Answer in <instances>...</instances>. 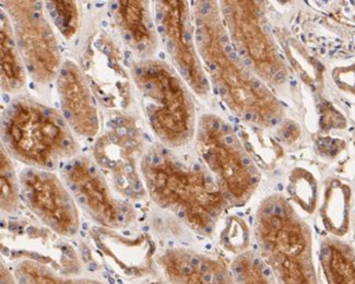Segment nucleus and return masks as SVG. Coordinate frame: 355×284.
I'll list each match as a JSON object with an SVG mask.
<instances>
[{
  "mask_svg": "<svg viewBox=\"0 0 355 284\" xmlns=\"http://www.w3.org/2000/svg\"><path fill=\"white\" fill-rule=\"evenodd\" d=\"M193 18L196 44L209 82L230 111L263 128L278 124L284 115V106L235 52L218 3L197 1Z\"/></svg>",
  "mask_w": 355,
  "mask_h": 284,
  "instance_id": "1",
  "label": "nucleus"
},
{
  "mask_svg": "<svg viewBox=\"0 0 355 284\" xmlns=\"http://www.w3.org/2000/svg\"><path fill=\"white\" fill-rule=\"evenodd\" d=\"M174 150L160 145L144 153L140 161L144 189L155 204L191 230L211 236L229 202L200 158Z\"/></svg>",
  "mask_w": 355,
  "mask_h": 284,
  "instance_id": "2",
  "label": "nucleus"
},
{
  "mask_svg": "<svg viewBox=\"0 0 355 284\" xmlns=\"http://www.w3.org/2000/svg\"><path fill=\"white\" fill-rule=\"evenodd\" d=\"M254 236L275 284H320L309 227L286 197L263 199L256 212Z\"/></svg>",
  "mask_w": 355,
  "mask_h": 284,
  "instance_id": "3",
  "label": "nucleus"
},
{
  "mask_svg": "<svg viewBox=\"0 0 355 284\" xmlns=\"http://www.w3.org/2000/svg\"><path fill=\"white\" fill-rule=\"evenodd\" d=\"M148 124L161 145L180 149L196 136L195 105L189 87L166 62L138 60L130 66Z\"/></svg>",
  "mask_w": 355,
  "mask_h": 284,
  "instance_id": "4",
  "label": "nucleus"
},
{
  "mask_svg": "<svg viewBox=\"0 0 355 284\" xmlns=\"http://www.w3.org/2000/svg\"><path fill=\"white\" fill-rule=\"evenodd\" d=\"M1 130L9 152L28 168L53 170L78 151L75 134L62 113L31 96H18L9 104Z\"/></svg>",
  "mask_w": 355,
  "mask_h": 284,
  "instance_id": "5",
  "label": "nucleus"
},
{
  "mask_svg": "<svg viewBox=\"0 0 355 284\" xmlns=\"http://www.w3.org/2000/svg\"><path fill=\"white\" fill-rule=\"evenodd\" d=\"M196 147L227 202L246 204L259 185V172L233 127L214 114H205L196 128Z\"/></svg>",
  "mask_w": 355,
  "mask_h": 284,
  "instance_id": "6",
  "label": "nucleus"
},
{
  "mask_svg": "<svg viewBox=\"0 0 355 284\" xmlns=\"http://www.w3.org/2000/svg\"><path fill=\"white\" fill-rule=\"evenodd\" d=\"M220 3L227 37L245 65L263 82L284 85L288 67L268 28L263 3L225 0Z\"/></svg>",
  "mask_w": 355,
  "mask_h": 284,
  "instance_id": "7",
  "label": "nucleus"
},
{
  "mask_svg": "<svg viewBox=\"0 0 355 284\" xmlns=\"http://www.w3.org/2000/svg\"><path fill=\"white\" fill-rule=\"evenodd\" d=\"M26 73L39 85L56 80L62 66L56 35L39 1H3Z\"/></svg>",
  "mask_w": 355,
  "mask_h": 284,
  "instance_id": "8",
  "label": "nucleus"
},
{
  "mask_svg": "<svg viewBox=\"0 0 355 284\" xmlns=\"http://www.w3.org/2000/svg\"><path fill=\"white\" fill-rule=\"evenodd\" d=\"M155 26L174 69L193 94L206 98L210 82L196 44L193 18L187 1L161 0L155 5Z\"/></svg>",
  "mask_w": 355,
  "mask_h": 284,
  "instance_id": "9",
  "label": "nucleus"
},
{
  "mask_svg": "<svg viewBox=\"0 0 355 284\" xmlns=\"http://www.w3.org/2000/svg\"><path fill=\"white\" fill-rule=\"evenodd\" d=\"M60 175L77 206L98 224L121 229L134 221V209L113 194L103 172L91 159H70L62 166Z\"/></svg>",
  "mask_w": 355,
  "mask_h": 284,
  "instance_id": "10",
  "label": "nucleus"
},
{
  "mask_svg": "<svg viewBox=\"0 0 355 284\" xmlns=\"http://www.w3.org/2000/svg\"><path fill=\"white\" fill-rule=\"evenodd\" d=\"M18 179L20 196L43 224L64 238L77 234L80 227L77 202L57 174L28 166Z\"/></svg>",
  "mask_w": 355,
  "mask_h": 284,
  "instance_id": "11",
  "label": "nucleus"
},
{
  "mask_svg": "<svg viewBox=\"0 0 355 284\" xmlns=\"http://www.w3.org/2000/svg\"><path fill=\"white\" fill-rule=\"evenodd\" d=\"M56 88L62 117L72 132L81 138L96 137L101 121L96 100L83 70L76 62H62Z\"/></svg>",
  "mask_w": 355,
  "mask_h": 284,
  "instance_id": "12",
  "label": "nucleus"
},
{
  "mask_svg": "<svg viewBox=\"0 0 355 284\" xmlns=\"http://www.w3.org/2000/svg\"><path fill=\"white\" fill-rule=\"evenodd\" d=\"M123 127H116L96 142L94 159L101 170L111 174L116 188L127 198H139L144 195V181L137 172L136 155L140 145L132 140V134Z\"/></svg>",
  "mask_w": 355,
  "mask_h": 284,
  "instance_id": "13",
  "label": "nucleus"
},
{
  "mask_svg": "<svg viewBox=\"0 0 355 284\" xmlns=\"http://www.w3.org/2000/svg\"><path fill=\"white\" fill-rule=\"evenodd\" d=\"M157 263L168 284H235L232 269L223 261L191 249H166Z\"/></svg>",
  "mask_w": 355,
  "mask_h": 284,
  "instance_id": "14",
  "label": "nucleus"
},
{
  "mask_svg": "<svg viewBox=\"0 0 355 284\" xmlns=\"http://www.w3.org/2000/svg\"><path fill=\"white\" fill-rule=\"evenodd\" d=\"M112 16L119 28L121 39L140 60H148L157 46V26L149 3L125 0L112 5Z\"/></svg>",
  "mask_w": 355,
  "mask_h": 284,
  "instance_id": "15",
  "label": "nucleus"
},
{
  "mask_svg": "<svg viewBox=\"0 0 355 284\" xmlns=\"http://www.w3.org/2000/svg\"><path fill=\"white\" fill-rule=\"evenodd\" d=\"M1 87L7 94L18 92L26 82V68L13 37L12 26L5 12L1 13Z\"/></svg>",
  "mask_w": 355,
  "mask_h": 284,
  "instance_id": "16",
  "label": "nucleus"
},
{
  "mask_svg": "<svg viewBox=\"0 0 355 284\" xmlns=\"http://www.w3.org/2000/svg\"><path fill=\"white\" fill-rule=\"evenodd\" d=\"M320 264L327 284H355V255L339 240H324L320 248Z\"/></svg>",
  "mask_w": 355,
  "mask_h": 284,
  "instance_id": "17",
  "label": "nucleus"
},
{
  "mask_svg": "<svg viewBox=\"0 0 355 284\" xmlns=\"http://www.w3.org/2000/svg\"><path fill=\"white\" fill-rule=\"evenodd\" d=\"M15 276L19 284H104L88 278L64 276L34 259L19 263L15 270Z\"/></svg>",
  "mask_w": 355,
  "mask_h": 284,
  "instance_id": "18",
  "label": "nucleus"
},
{
  "mask_svg": "<svg viewBox=\"0 0 355 284\" xmlns=\"http://www.w3.org/2000/svg\"><path fill=\"white\" fill-rule=\"evenodd\" d=\"M235 284H275L259 255L244 251L237 256L232 264Z\"/></svg>",
  "mask_w": 355,
  "mask_h": 284,
  "instance_id": "19",
  "label": "nucleus"
},
{
  "mask_svg": "<svg viewBox=\"0 0 355 284\" xmlns=\"http://www.w3.org/2000/svg\"><path fill=\"white\" fill-rule=\"evenodd\" d=\"M46 9L57 30L70 41L80 26V9L76 1H49Z\"/></svg>",
  "mask_w": 355,
  "mask_h": 284,
  "instance_id": "20",
  "label": "nucleus"
},
{
  "mask_svg": "<svg viewBox=\"0 0 355 284\" xmlns=\"http://www.w3.org/2000/svg\"><path fill=\"white\" fill-rule=\"evenodd\" d=\"M0 181H1V210L7 213L16 211L20 198V185L17 179L16 172L8 154H6L3 148L1 149V168H0Z\"/></svg>",
  "mask_w": 355,
  "mask_h": 284,
  "instance_id": "21",
  "label": "nucleus"
},
{
  "mask_svg": "<svg viewBox=\"0 0 355 284\" xmlns=\"http://www.w3.org/2000/svg\"><path fill=\"white\" fill-rule=\"evenodd\" d=\"M1 284H19L17 278L8 268L1 265Z\"/></svg>",
  "mask_w": 355,
  "mask_h": 284,
  "instance_id": "22",
  "label": "nucleus"
},
{
  "mask_svg": "<svg viewBox=\"0 0 355 284\" xmlns=\"http://www.w3.org/2000/svg\"><path fill=\"white\" fill-rule=\"evenodd\" d=\"M152 284H162V283H159V282H157V283H152Z\"/></svg>",
  "mask_w": 355,
  "mask_h": 284,
  "instance_id": "23",
  "label": "nucleus"
}]
</instances>
